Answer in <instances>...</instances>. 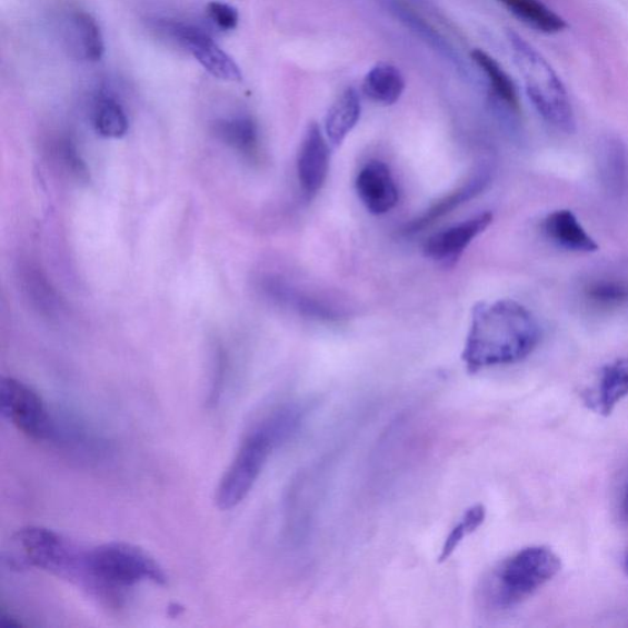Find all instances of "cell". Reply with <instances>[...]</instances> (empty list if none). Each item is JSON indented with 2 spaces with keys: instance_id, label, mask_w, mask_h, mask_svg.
<instances>
[{
  "instance_id": "6",
  "label": "cell",
  "mask_w": 628,
  "mask_h": 628,
  "mask_svg": "<svg viewBox=\"0 0 628 628\" xmlns=\"http://www.w3.org/2000/svg\"><path fill=\"white\" fill-rule=\"evenodd\" d=\"M528 98L545 122L566 134L576 132L574 106L551 64L515 32L508 33Z\"/></svg>"
},
{
  "instance_id": "21",
  "label": "cell",
  "mask_w": 628,
  "mask_h": 628,
  "mask_svg": "<svg viewBox=\"0 0 628 628\" xmlns=\"http://www.w3.org/2000/svg\"><path fill=\"white\" fill-rule=\"evenodd\" d=\"M392 8L400 21L405 22L422 41L429 43L435 51L449 59V61L455 63L458 68L461 67L460 57L452 44H450L440 32L432 28L428 21L415 13V11L406 4L397 2V0H395Z\"/></svg>"
},
{
  "instance_id": "9",
  "label": "cell",
  "mask_w": 628,
  "mask_h": 628,
  "mask_svg": "<svg viewBox=\"0 0 628 628\" xmlns=\"http://www.w3.org/2000/svg\"><path fill=\"white\" fill-rule=\"evenodd\" d=\"M492 220L491 212H482L431 236L425 243V256L446 267L456 265L469 245L490 227Z\"/></svg>"
},
{
  "instance_id": "10",
  "label": "cell",
  "mask_w": 628,
  "mask_h": 628,
  "mask_svg": "<svg viewBox=\"0 0 628 628\" xmlns=\"http://www.w3.org/2000/svg\"><path fill=\"white\" fill-rule=\"evenodd\" d=\"M330 152L321 128L310 124L302 140L298 159V175L302 192L312 199L321 191L329 172Z\"/></svg>"
},
{
  "instance_id": "11",
  "label": "cell",
  "mask_w": 628,
  "mask_h": 628,
  "mask_svg": "<svg viewBox=\"0 0 628 628\" xmlns=\"http://www.w3.org/2000/svg\"><path fill=\"white\" fill-rule=\"evenodd\" d=\"M358 196L373 216L387 215L398 205V187L388 166L378 160L365 165L357 179Z\"/></svg>"
},
{
  "instance_id": "4",
  "label": "cell",
  "mask_w": 628,
  "mask_h": 628,
  "mask_svg": "<svg viewBox=\"0 0 628 628\" xmlns=\"http://www.w3.org/2000/svg\"><path fill=\"white\" fill-rule=\"evenodd\" d=\"M93 599L118 609L130 588L151 582L168 584L163 568L147 551L128 542H108L89 549Z\"/></svg>"
},
{
  "instance_id": "20",
  "label": "cell",
  "mask_w": 628,
  "mask_h": 628,
  "mask_svg": "<svg viewBox=\"0 0 628 628\" xmlns=\"http://www.w3.org/2000/svg\"><path fill=\"white\" fill-rule=\"evenodd\" d=\"M472 61L477 63L481 72L488 78L494 97L508 110L519 111V97L515 81L505 69L489 53L482 50L471 52Z\"/></svg>"
},
{
  "instance_id": "15",
  "label": "cell",
  "mask_w": 628,
  "mask_h": 628,
  "mask_svg": "<svg viewBox=\"0 0 628 628\" xmlns=\"http://www.w3.org/2000/svg\"><path fill=\"white\" fill-rule=\"evenodd\" d=\"M628 396V358L618 360L601 372L595 397L588 398L589 406L602 417H609L616 406Z\"/></svg>"
},
{
  "instance_id": "22",
  "label": "cell",
  "mask_w": 628,
  "mask_h": 628,
  "mask_svg": "<svg viewBox=\"0 0 628 628\" xmlns=\"http://www.w3.org/2000/svg\"><path fill=\"white\" fill-rule=\"evenodd\" d=\"M93 126L98 133L106 138H121L128 130V117L116 99L99 98L93 106Z\"/></svg>"
},
{
  "instance_id": "7",
  "label": "cell",
  "mask_w": 628,
  "mask_h": 628,
  "mask_svg": "<svg viewBox=\"0 0 628 628\" xmlns=\"http://www.w3.org/2000/svg\"><path fill=\"white\" fill-rule=\"evenodd\" d=\"M0 411L33 441H50L56 435L54 421L41 397L16 378L0 381Z\"/></svg>"
},
{
  "instance_id": "26",
  "label": "cell",
  "mask_w": 628,
  "mask_h": 628,
  "mask_svg": "<svg viewBox=\"0 0 628 628\" xmlns=\"http://www.w3.org/2000/svg\"><path fill=\"white\" fill-rule=\"evenodd\" d=\"M209 19L222 31H232L239 27V13L237 10L221 2H211L207 7Z\"/></svg>"
},
{
  "instance_id": "12",
  "label": "cell",
  "mask_w": 628,
  "mask_h": 628,
  "mask_svg": "<svg viewBox=\"0 0 628 628\" xmlns=\"http://www.w3.org/2000/svg\"><path fill=\"white\" fill-rule=\"evenodd\" d=\"M544 233L556 246L566 251L595 253L599 246L585 230L571 210L561 209L551 212L542 222Z\"/></svg>"
},
{
  "instance_id": "16",
  "label": "cell",
  "mask_w": 628,
  "mask_h": 628,
  "mask_svg": "<svg viewBox=\"0 0 628 628\" xmlns=\"http://www.w3.org/2000/svg\"><path fill=\"white\" fill-rule=\"evenodd\" d=\"M598 168L600 179L610 193L616 196L625 191L628 175L627 149L624 141L607 137L599 147Z\"/></svg>"
},
{
  "instance_id": "17",
  "label": "cell",
  "mask_w": 628,
  "mask_h": 628,
  "mask_svg": "<svg viewBox=\"0 0 628 628\" xmlns=\"http://www.w3.org/2000/svg\"><path fill=\"white\" fill-rule=\"evenodd\" d=\"M361 117L359 92L352 88L343 91L326 117V134L331 146L339 147Z\"/></svg>"
},
{
  "instance_id": "5",
  "label": "cell",
  "mask_w": 628,
  "mask_h": 628,
  "mask_svg": "<svg viewBox=\"0 0 628 628\" xmlns=\"http://www.w3.org/2000/svg\"><path fill=\"white\" fill-rule=\"evenodd\" d=\"M14 542L20 550L21 560L18 564L21 567L39 568L84 590L91 597L89 549L41 527L22 528L17 532Z\"/></svg>"
},
{
  "instance_id": "19",
  "label": "cell",
  "mask_w": 628,
  "mask_h": 628,
  "mask_svg": "<svg viewBox=\"0 0 628 628\" xmlns=\"http://www.w3.org/2000/svg\"><path fill=\"white\" fill-rule=\"evenodd\" d=\"M497 2L519 21L540 33L556 34L568 28L566 20L540 0H497Z\"/></svg>"
},
{
  "instance_id": "24",
  "label": "cell",
  "mask_w": 628,
  "mask_h": 628,
  "mask_svg": "<svg viewBox=\"0 0 628 628\" xmlns=\"http://www.w3.org/2000/svg\"><path fill=\"white\" fill-rule=\"evenodd\" d=\"M586 298L599 307L614 308L628 303V282L619 279L591 281L585 290Z\"/></svg>"
},
{
  "instance_id": "25",
  "label": "cell",
  "mask_w": 628,
  "mask_h": 628,
  "mask_svg": "<svg viewBox=\"0 0 628 628\" xmlns=\"http://www.w3.org/2000/svg\"><path fill=\"white\" fill-rule=\"evenodd\" d=\"M485 517L484 506L476 505L469 508L459 524L449 532L441 550L440 560L446 561L458 549L459 545L484 524Z\"/></svg>"
},
{
  "instance_id": "18",
  "label": "cell",
  "mask_w": 628,
  "mask_h": 628,
  "mask_svg": "<svg viewBox=\"0 0 628 628\" xmlns=\"http://www.w3.org/2000/svg\"><path fill=\"white\" fill-rule=\"evenodd\" d=\"M405 90V77L396 66L389 63L376 64L362 82L365 97L383 106L398 102Z\"/></svg>"
},
{
  "instance_id": "27",
  "label": "cell",
  "mask_w": 628,
  "mask_h": 628,
  "mask_svg": "<svg viewBox=\"0 0 628 628\" xmlns=\"http://www.w3.org/2000/svg\"><path fill=\"white\" fill-rule=\"evenodd\" d=\"M620 515L624 524L628 525V481L625 486V490L622 494L621 505H620Z\"/></svg>"
},
{
  "instance_id": "14",
  "label": "cell",
  "mask_w": 628,
  "mask_h": 628,
  "mask_svg": "<svg viewBox=\"0 0 628 628\" xmlns=\"http://www.w3.org/2000/svg\"><path fill=\"white\" fill-rule=\"evenodd\" d=\"M64 40L68 49L88 62H99L104 53V41L99 23L86 11H76L67 18Z\"/></svg>"
},
{
  "instance_id": "28",
  "label": "cell",
  "mask_w": 628,
  "mask_h": 628,
  "mask_svg": "<svg viewBox=\"0 0 628 628\" xmlns=\"http://www.w3.org/2000/svg\"><path fill=\"white\" fill-rule=\"evenodd\" d=\"M627 572H628V559H627Z\"/></svg>"
},
{
  "instance_id": "13",
  "label": "cell",
  "mask_w": 628,
  "mask_h": 628,
  "mask_svg": "<svg viewBox=\"0 0 628 628\" xmlns=\"http://www.w3.org/2000/svg\"><path fill=\"white\" fill-rule=\"evenodd\" d=\"M491 182V172L489 169L480 170L472 177L466 185L456 189L455 192L449 193L445 198L437 201L429 210H426L422 216L411 220L405 231L408 235L418 233L426 228L431 227L437 220L450 215L455 209L468 203L469 200L481 195Z\"/></svg>"
},
{
  "instance_id": "8",
  "label": "cell",
  "mask_w": 628,
  "mask_h": 628,
  "mask_svg": "<svg viewBox=\"0 0 628 628\" xmlns=\"http://www.w3.org/2000/svg\"><path fill=\"white\" fill-rule=\"evenodd\" d=\"M162 29L191 53L212 77L225 81L242 80L240 67L203 30L175 21L163 22Z\"/></svg>"
},
{
  "instance_id": "3",
  "label": "cell",
  "mask_w": 628,
  "mask_h": 628,
  "mask_svg": "<svg viewBox=\"0 0 628 628\" xmlns=\"http://www.w3.org/2000/svg\"><path fill=\"white\" fill-rule=\"evenodd\" d=\"M561 571V560L551 549L530 547L497 564L485 577L480 600L486 609L517 608Z\"/></svg>"
},
{
  "instance_id": "1",
  "label": "cell",
  "mask_w": 628,
  "mask_h": 628,
  "mask_svg": "<svg viewBox=\"0 0 628 628\" xmlns=\"http://www.w3.org/2000/svg\"><path fill=\"white\" fill-rule=\"evenodd\" d=\"M541 328L524 305L514 300L480 302L474 307L461 360L468 371L525 360L537 349Z\"/></svg>"
},
{
  "instance_id": "23",
  "label": "cell",
  "mask_w": 628,
  "mask_h": 628,
  "mask_svg": "<svg viewBox=\"0 0 628 628\" xmlns=\"http://www.w3.org/2000/svg\"><path fill=\"white\" fill-rule=\"evenodd\" d=\"M218 132L235 149L252 156L258 148V129L251 118L237 117L218 124Z\"/></svg>"
},
{
  "instance_id": "2",
  "label": "cell",
  "mask_w": 628,
  "mask_h": 628,
  "mask_svg": "<svg viewBox=\"0 0 628 628\" xmlns=\"http://www.w3.org/2000/svg\"><path fill=\"white\" fill-rule=\"evenodd\" d=\"M306 412L299 402H286L252 423L218 485L216 504L221 511H230L242 504L275 450L298 433Z\"/></svg>"
}]
</instances>
